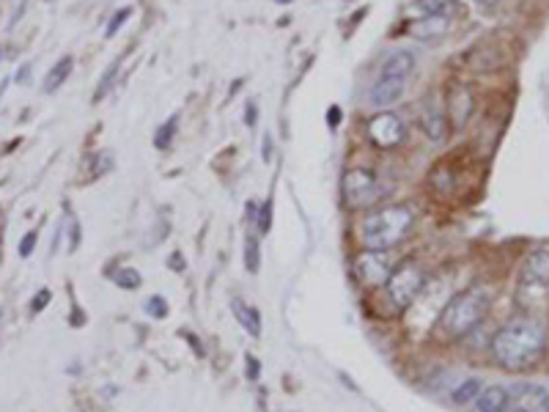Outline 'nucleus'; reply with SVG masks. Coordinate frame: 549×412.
Here are the masks:
<instances>
[{
	"label": "nucleus",
	"instance_id": "32",
	"mask_svg": "<svg viewBox=\"0 0 549 412\" xmlns=\"http://www.w3.org/2000/svg\"><path fill=\"white\" fill-rule=\"evenodd\" d=\"M278 3H291V0H278Z\"/></svg>",
	"mask_w": 549,
	"mask_h": 412
},
{
	"label": "nucleus",
	"instance_id": "23",
	"mask_svg": "<svg viewBox=\"0 0 549 412\" xmlns=\"http://www.w3.org/2000/svg\"><path fill=\"white\" fill-rule=\"evenodd\" d=\"M130 17H132V9H121V11H115L113 17H110V22H108V31H105V34H108V36H115V34L124 28V22H127Z\"/></svg>",
	"mask_w": 549,
	"mask_h": 412
},
{
	"label": "nucleus",
	"instance_id": "13",
	"mask_svg": "<svg viewBox=\"0 0 549 412\" xmlns=\"http://www.w3.org/2000/svg\"><path fill=\"white\" fill-rule=\"evenodd\" d=\"M475 412H508V388L503 385L481 388L475 398Z\"/></svg>",
	"mask_w": 549,
	"mask_h": 412
},
{
	"label": "nucleus",
	"instance_id": "28",
	"mask_svg": "<svg viewBox=\"0 0 549 412\" xmlns=\"http://www.w3.org/2000/svg\"><path fill=\"white\" fill-rule=\"evenodd\" d=\"M256 115H258V108H256L253 102H247V108H245V124L247 127H256V121H258Z\"/></svg>",
	"mask_w": 549,
	"mask_h": 412
},
{
	"label": "nucleus",
	"instance_id": "12",
	"mask_svg": "<svg viewBox=\"0 0 549 412\" xmlns=\"http://www.w3.org/2000/svg\"><path fill=\"white\" fill-rule=\"evenodd\" d=\"M473 113V96L464 86H456L451 96H448V121H454V127H464V121Z\"/></svg>",
	"mask_w": 549,
	"mask_h": 412
},
{
	"label": "nucleus",
	"instance_id": "25",
	"mask_svg": "<svg viewBox=\"0 0 549 412\" xmlns=\"http://www.w3.org/2000/svg\"><path fill=\"white\" fill-rule=\"evenodd\" d=\"M36 240H38L36 231H28V234L22 237V242H19V256H22V259H28V256L33 253V247H36Z\"/></svg>",
	"mask_w": 549,
	"mask_h": 412
},
{
	"label": "nucleus",
	"instance_id": "22",
	"mask_svg": "<svg viewBox=\"0 0 549 412\" xmlns=\"http://www.w3.org/2000/svg\"><path fill=\"white\" fill-rule=\"evenodd\" d=\"M269 225H272V198L264 201V204L256 209V228H258L261 234H266Z\"/></svg>",
	"mask_w": 549,
	"mask_h": 412
},
{
	"label": "nucleus",
	"instance_id": "3",
	"mask_svg": "<svg viewBox=\"0 0 549 412\" xmlns=\"http://www.w3.org/2000/svg\"><path fill=\"white\" fill-rule=\"evenodd\" d=\"M492 308V289L489 286H470L459 292L454 300L445 305L442 316L436 321V333L445 341H459L486 319Z\"/></svg>",
	"mask_w": 549,
	"mask_h": 412
},
{
	"label": "nucleus",
	"instance_id": "2",
	"mask_svg": "<svg viewBox=\"0 0 549 412\" xmlns=\"http://www.w3.org/2000/svg\"><path fill=\"white\" fill-rule=\"evenodd\" d=\"M415 225V212L409 204H393L368 212L357 225V240L365 250L387 253L409 237Z\"/></svg>",
	"mask_w": 549,
	"mask_h": 412
},
{
	"label": "nucleus",
	"instance_id": "30",
	"mask_svg": "<svg viewBox=\"0 0 549 412\" xmlns=\"http://www.w3.org/2000/svg\"><path fill=\"white\" fill-rule=\"evenodd\" d=\"M272 160V135L266 132L264 135V163H269Z\"/></svg>",
	"mask_w": 549,
	"mask_h": 412
},
{
	"label": "nucleus",
	"instance_id": "16",
	"mask_svg": "<svg viewBox=\"0 0 549 412\" xmlns=\"http://www.w3.org/2000/svg\"><path fill=\"white\" fill-rule=\"evenodd\" d=\"M72 66H75V58L72 56H63L61 61H58L56 66L47 72V77H44V94H53V91H58L63 83H66V77L72 75Z\"/></svg>",
	"mask_w": 549,
	"mask_h": 412
},
{
	"label": "nucleus",
	"instance_id": "24",
	"mask_svg": "<svg viewBox=\"0 0 549 412\" xmlns=\"http://www.w3.org/2000/svg\"><path fill=\"white\" fill-rule=\"evenodd\" d=\"M146 311H149L154 319H162L168 314V302L162 300V297H152V300L146 302Z\"/></svg>",
	"mask_w": 549,
	"mask_h": 412
},
{
	"label": "nucleus",
	"instance_id": "18",
	"mask_svg": "<svg viewBox=\"0 0 549 412\" xmlns=\"http://www.w3.org/2000/svg\"><path fill=\"white\" fill-rule=\"evenodd\" d=\"M245 267L250 275H256L258 272V267H261V253H258V240L253 237V234H247L245 240Z\"/></svg>",
	"mask_w": 549,
	"mask_h": 412
},
{
	"label": "nucleus",
	"instance_id": "20",
	"mask_svg": "<svg viewBox=\"0 0 549 412\" xmlns=\"http://www.w3.org/2000/svg\"><path fill=\"white\" fill-rule=\"evenodd\" d=\"M113 281L118 283L121 289H130V292H135V289H140L143 278H140V272H137V269H132V267H124V269H118V272H115Z\"/></svg>",
	"mask_w": 549,
	"mask_h": 412
},
{
	"label": "nucleus",
	"instance_id": "8",
	"mask_svg": "<svg viewBox=\"0 0 549 412\" xmlns=\"http://www.w3.org/2000/svg\"><path fill=\"white\" fill-rule=\"evenodd\" d=\"M549 289V250H533L530 256L519 267V281H516V297L522 305L544 297Z\"/></svg>",
	"mask_w": 549,
	"mask_h": 412
},
{
	"label": "nucleus",
	"instance_id": "15",
	"mask_svg": "<svg viewBox=\"0 0 549 412\" xmlns=\"http://www.w3.org/2000/svg\"><path fill=\"white\" fill-rule=\"evenodd\" d=\"M423 130L429 132V138L432 140H442L445 138V132H448V118L442 115V110L436 108V102H426V108H423Z\"/></svg>",
	"mask_w": 549,
	"mask_h": 412
},
{
	"label": "nucleus",
	"instance_id": "10",
	"mask_svg": "<svg viewBox=\"0 0 549 412\" xmlns=\"http://www.w3.org/2000/svg\"><path fill=\"white\" fill-rule=\"evenodd\" d=\"M404 135H407V127L396 113H379L368 121V138L379 149H396L404 140Z\"/></svg>",
	"mask_w": 549,
	"mask_h": 412
},
{
	"label": "nucleus",
	"instance_id": "11",
	"mask_svg": "<svg viewBox=\"0 0 549 412\" xmlns=\"http://www.w3.org/2000/svg\"><path fill=\"white\" fill-rule=\"evenodd\" d=\"M393 272V267L387 264L385 253H374V250H362L360 256L355 259V275L362 286H379V283H387Z\"/></svg>",
	"mask_w": 549,
	"mask_h": 412
},
{
	"label": "nucleus",
	"instance_id": "31",
	"mask_svg": "<svg viewBox=\"0 0 549 412\" xmlns=\"http://www.w3.org/2000/svg\"><path fill=\"white\" fill-rule=\"evenodd\" d=\"M473 3L483 6V9H492V6H497V0H473Z\"/></svg>",
	"mask_w": 549,
	"mask_h": 412
},
{
	"label": "nucleus",
	"instance_id": "7",
	"mask_svg": "<svg viewBox=\"0 0 549 412\" xmlns=\"http://www.w3.org/2000/svg\"><path fill=\"white\" fill-rule=\"evenodd\" d=\"M423 283H426V269L417 262H404L393 267L387 278V300L393 305V311H407L417 300Z\"/></svg>",
	"mask_w": 549,
	"mask_h": 412
},
{
	"label": "nucleus",
	"instance_id": "27",
	"mask_svg": "<svg viewBox=\"0 0 549 412\" xmlns=\"http://www.w3.org/2000/svg\"><path fill=\"white\" fill-rule=\"evenodd\" d=\"M245 374H247V379H253V382H256L258 374H261V363H258L253 355H247V371Z\"/></svg>",
	"mask_w": 549,
	"mask_h": 412
},
{
	"label": "nucleus",
	"instance_id": "5",
	"mask_svg": "<svg viewBox=\"0 0 549 412\" xmlns=\"http://www.w3.org/2000/svg\"><path fill=\"white\" fill-rule=\"evenodd\" d=\"M412 69H415V53H409V50H393L390 56L382 61L377 77H374V83H371V91H368L371 105L379 108V110L396 105L398 99H401V94H404V88H407V83H409Z\"/></svg>",
	"mask_w": 549,
	"mask_h": 412
},
{
	"label": "nucleus",
	"instance_id": "6",
	"mask_svg": "<svg viewBox=\"0 0 549 412\" xmlns=\"http://www.w3.org/2000/svg\"><path fill=\"white\" fill-rule=\"evenodd\" d=\"M341 195L346 209H371L382 201L385 187L371 168H346L341 176Z\"/></svg>",
	"mask_w": 549,
	"mask_h": 412
},
{
	"label": "nucleus",
	"instance_id": "1",
	"mask_svg": "<svg viewBox=\"0 0 549 412\" xmlns=\"http://www.w3.org/2000/svg\"><path fill=\"white\" fill-rule=\"evenodd\" d=\"M547 352V330L538 319L516 316L506 321L492 338V355L506 371L533 369Z\"/></svg>",
	"mask_w": 549,
	"mask_h": 412
},
{
	"label": "nucleus",
	"instance_id": "19",
	"mask_svg": "<svg viewBox=\"0 0 549 412\" xmlns=\"http://www.w3.org/2000/svg\"><path fill=\"white\" fill-rule=\"evenodd\" d=\"M176 130H179V115H171L160 130H157V138H154V146L157 149H168L171 146V140H173V135H176Z\"/></svg>",
	"mask_w": 549,
	"mask_h": 412
},
{
	"label": "nucleus",
	"instance_id": "9",
	"mask_svg": "<svg viewBox=\"0 0 549 412\" xmlns=\"http://www.w3.org/2000/svg\"><path fill=\"white\" fill-rule=\"evenodd\" d=\"M508 412H549V391L544 385H533V382L511 385Z\"/></svg>",
	"mask_w": 549,
	"mask_h": 412
},
{
	"label": "nucleus",
	"instance_id": "17",
	"mask_svg": "<svg viewBox=\"0 0 549 412\" xmlns=\"http://www.w3.org/2000/svg\"><path fill=\"white\" fill-rule=\"evenodd\" d=\"M481 379H464L459 388H456L454 393H451V398H454V404H473L475 398H478V393H481Z\"/></svg>",
	"mask_w": 549,
	"mask_h": 412
},
{
	"label": "nucleus",
	"instance_id": "29",
	"mask_svg": "<svg viewBox=\"0 0 549 412\" xmlns=\"http://www.w3.org/2000/svg\"><path fill=\"white\" fill-rule=\"evenodd\" d=\"M327 115H330L327 121H330V127H333V130L338 127V121H341V118H343V113H341V108H338V105H333V108H330V113H327Z\"/></svg>",
	"mask_w": 549,
	"mask_h": 412
},
{
	"label": "nucleus",
	"instance_id": "14",
	"mask_svg": "<svg viewBox=\"0 0 549 412\" xmlns=\"http://www.w3.org/2000/svg\"><path fill=\"white\" fill-rule=\"evenodd\" d=\"M231 311H234L236 321L245 327L250 336H253V338L261 336V316H258V311H256V308L245 305V302L239 300V297H231Z\"/></svg>",
	"mask_w": 549,
	"mask_h": 412
},
{
	"label": "nucleus",
	"instance_id": "4",
	"mask_svg": "<svg viewBox=\"0 0 549 412\" xmlns=\"http://www.w3.org/2000/svg\"><path fill=\"white\" fill-rule=\"evenodd\" d=\"M456 14H459L456 0H412L404 11L407 34L420 41H436L451 34Z\"/></svg>",
	"mask_w": 549,
	"mask_h": 412
},
{
	"label": "nucleus",
	"instance_id": "26",
	"mask_svg": "<svg viewBox=\"0 0 549 412\" xmlns=\"http://www.w3.org/2000/svg\"><path fill=\"white\" fill-rule=\"evenodd\" d=\"M50 297H53V294H50V289H41V292L36 294V300L31 302V314H38V311H44V305L50 302Z\"/></svg>",
	"mask_w": 549,
	"mask_h": 412
},
{
	"label": "nucleus",
	"instance_id": "21",
	"mask_svg": "<svg viewBox=\"0 0 549 412\" xmlns=\"http://www.w3.org/2000/svg\"><path fill=\"white\" fill-rule=\"evenodd\" d=\"M118 66H121V61H113V63L108 66V72L102 75V83L96 86V91H94V102H99V99H105V96H108V91L113 88L115 75H118Z\"/></svg>",
	"mask_w": 549,
	"mask_h": 412
}]
</instances>
